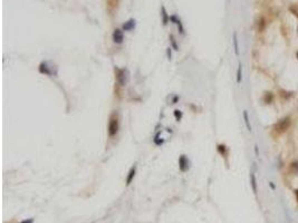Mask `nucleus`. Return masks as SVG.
Returning <instances> with one entry per match:
<instances>
[{"label": "nucleus", "instance_id": "1", "mask_svg": "<svg viewBox=\"0 0 298 223\" xmlns=\"http://www.w3.org/2000/svg\"><path fill=\"white\" fill-rule=\"evenodd\" d=\"M118 128H120L118 116H117V114L114 113V114H112V116L110 117V122H108V128H107L108 136L110 137L116 136L118 133Z\"/></svg>", "mask_w": 298, "mask_h": 223}, {"label": "nucleus", "instance_id": "2", "mask_svg": "<svg viewBox=\"0 0 298 223\" xmlns=\"http://www.w3.org/2000/svg\"><path fill=\"white\" fill-rule=\"evenodd\" d=\"M289 126H290V118L287 116V117H284V118H281V119H279V121L275 124L274 128L278 134H282L289 128Z\"/></svg>", "mask_w": 298, "mask_h": 223}, {"label": "nucleus", "instance_id": "3", "mask_svg": "<svg viewBox=\"0 0 298 223\" xmlns=\"http://www.w3.org/2000/svg\"><path fill=\"white\" fill-rule=\"evenodd\" d=\"M115 74H116V79H117V83L121 85V86H124L127 84L129 78V71L123 68V69H118V68H115Z\"/></svg>", "mask_w": 298, "mask_h": 223}, {"label": "nucleus", "instance_id": "4", "mask_svg": "<svg viewBox=\"0 0 298 223\" xmlns=\"http://www.w3.org/2000/svg\"><path fill=\"white\" fill-rule=\"evenodd\" d=\"M55 66H49V62H43L39 65V73L48 76H54L57 75V71H54Z\"/></svg>", "mask_w": 298, "mask_h": 223}, {"label": "nucleus", "instance_id": "5", "mask_svg": "<svg viewBox=\"0 0 298 223\" xmlns=\"http://www.w3.org/2000/svg\"><path fill=\"white\" fill-rule=\"evenodd\" d=\"M179 168H180L181 172H188L189 168H190V161H189L188 156L182 154L180 157H179Z\"/></svg>", "mask_w": 298, "mask_h": 223}, {"label": "nucleus", "instance_id": "6", "mask_svg": "<svg viewBox=\"0 0 298 223\" xmlns=\"http://www.w3.org/2000/svg\"><path fill=\"white\" fill-rule=\"evenodd\" d=\"M113 41L117 45H121L124 41V34H123V29H115L113 32Z\"/></svg>", "mask_w": 298, "mask_h": 223}, {"label": "nucleus", "instance_id": "7", "mask_svg": "<svg viewBox=\"0 0 298 223\" xmlns=\"http://www.w3.org/2000/svg\"><path fill=\"white\" fill-rule=\"evenodd\" d=\"M135 26H136V20L129 19L126 23L123 24L122 29H123V32H131V30H133L134 28H135Z\"/></svg>", "mask_w": 298, "mask_h": 223}, {"label": "nucleus", "instance_id": "8", "mask_svg": "<svg viewBox=\"0 0 298 223\" xmlns=\"http://www.w3.org/2000/svg\"><path fill=\"white\" fill-rule=\"evenodd\" d=\"M136 165L134 164L132 167H131V170L129 171V174H127V176H126V185H129V184L132 183V181L134 180V177H135V175H136Z\"/></svg>", "mask_w": 298, "mask_h": 223}, {"label": "nucleus", "instance_id": "9", "mask_svg": "<svg viewBox=\"0 0 298 223\" xmlns=\"http://www.w3.org/2000/svg\"><path fill=\"white\" fill-rule=\"evenodd\" d=\"M161 16H162V23L164 26L168 25V23L170 21V16L168 15V11H166V9H165L164 6H162L161 7Z\"/></svg>", "mask_w": 298, "mask_h": 223}, {"label": "nucleus", "instance_id": "10", "mask_svg": "<svg viewBox=\"0 0 298 223\" xmlns=\"http://www.w3.org/2000/svg\"><path fill=\"white\" fill-rule=\"evenodd\" d=\"M250 183H251V188H252V191L255 194H257V191H258V188H257V180H256V175L254 172L250 173Z\"/></svg>", "mask_w": 298, "mask_h": 223}, {"label": "nucleus", "instance_id": "11", "mask_svg": "<svg viewBox=\"0 0 298 223\" xmlns=\"http://www.w3.org/2000/svg\"><path fill=\"white\" fill-rule=\"evenodd\" d=\"M243 119H245V124H246V127L249 132L252 131V127H251L250 124V118H249V114H248L247 110H243Z\"/></svg>", "mask_w": 298, "mask_h": 223}, {"label": "nucleus", "instance_id": "12", "mask_svg": "<svg viewBox=\"0 0 298 223\" xmlns=\"http://www.w3.org/2000/svg\"><path fill=\"white\" fill-rule=\"evenodd\" d=\"M233 47H235L236 56H239V43H238V36H237V32H233Z\"/></svg>", "mask_w": 298, "mask_h": 223}, {"label": "nucleus", "instance_id": "13", "mask_svg": "<svg viewBox=\"0 0 298 223\" xmlns=\"http://www.w3.org/2000/svg\"><path fill=\"white\" fill-rule=\"evenodd\" d=\"M274 101V94L271 92H267L265 93V96H263V102L266 104H271Z\"/></svg>", "mask_w": 298, "mask_h": 223}, {"label": "nucleus", "instance_id": "14", "mask_svg": "<svg viewBox=\"0 0 298 223\" xmlns=\"http://www.w3.org/2000/svg\"><path fill=\"white\" fill-rule=\"evenodd\" d=\"M289 170L293 174L297 175L298 174V161H294V162H291V163H290Z\"/></svg>", "mask_w": 298, "mask_h": 223}, {"label": "nucleus", "instance_id": "15", "mask_svg": "<svg viewBox=\"0 0 298 223\" xmlns=\"http://www.w3.org/2000/svg\"><path fill=\"white\" fill-rule=\"evenodd\" d=\"M242 80V65L239 63L238 65V71H237V83L240 84Z\"/></svg>", "mask_w": 298, "mask_h": 223}, {"label": "nucleus", "instance_id": "16", "mask_svg": "<svg viewBox=\"0 0 298 223\" xmlns=\"http://www.w3.org/2000/svg\"><path fill=\"white\" fill-rule=\"evenodd\" d=\"M217 149H218V152H219L222 156H224V157L227 156V146H226V145L224 144H219Z\"/></svg>", "mask_w": 298, "mask_h": 223}, {"label": "nucleus", "instance_id": "17", "mask_svg": "<svg viewBox=\"0 0 298 223\" xmlns=\"http://www.w3.org/2000/svg\"><path fill=\"white\" fill-rule=\"evenodd\" d=\"M170 43H171V47L173 48V50H175V51L179 50V46H178L177 40H175V38H174V36L173 35H170Z\"/></svg>", "mask_w": 298, "mask_h": 223}, {"label": "nucleus", "instance_id": "18", "mask_svg": "<svg viewBox=\"0 0 298 223\" xmlns=\"http://www.w3.org/2000/svg\"><path fill=\"white\" fill-rule=\"evenodd\" d=\"M279 94H280V96H281V97L285 98V99H288V98L291 97L293 93H290V92H286V90H284V89H280V90H279Z\"/></svg>", "mask_w": 298, "mask_h": 223}, {"label": "nucleus", "instance_id": "19", "mask_svg": "<svg viewBox=\"0 0 298 223\" xmlns=\"http://www.w3.org/2000/svg\"><path fill=\"white\" fill-rule=\"evenodd\" d=\"M175 25L178 26V29H179V32H180V34L181 35H184V28H183V25H182V23H181V20H180V18L177 20V23H175Z\"/></svg>", "mask_w": 298, "mask_h": 223}, {"label": "nucleus", "instance_id": "20", "mask_svg": "<svg viewBox=\"0 0 298 223\" xmlns=\"http://www.w3.org/2000/svg\"><path fill=\"white\" fill-rule=\"evenodd\" d=\"M173 114H174V116H175V118H177L178 122L181 121V118H182V112H181V110H175L174 112H173Z\"/></svg>", "mask_w": 298, "mask_h": 223}, {"label": "nucleus", "instance_id": "21", "mask_svg": "<svg viewBox=\"0 0 298 223\" xmlns=\"http://www.w3.org/2000/svg\"><path fill=\"white\" fill-rule=\"evenodd\" d=\"M171 49H172V47H171V46L166 48V57H168V59H169V60H171V59H172V50H171Z\"/></svg>", "mask_w": 298, "mask_h": 223}, {"label": "nucleus", "instance_id": "22", "mask_svg": "<svg viewBox=\"0 0 298 223\" xmlns=\"http://www.w3.org/2000/svg\"><path fill=\"white\" fill-rule=\"evenodd\" d=\"M263 29H265V20H263V18H261L259 21V30L263 32Z\"/></svg>", "mask_w": 298, "mask_h": 223}, {"label": "nucleus", "instance_id": "23", "mask_svg": "<svg viewBox=\"0 0 298 223\" xmlns=\"http://www.w3.org/2000/svg\"><path fill=\"white\" fill-rule=\"evenodd\" d=\"M20 223H34V219H28V220H24L21 221Z\"/></svg>", "mask_w": 298, "mask_h": 223}, {"label": "nucleus", "instance_id": "24", "mask_svg": "<svg viewBox=\"0 0 298 223\" xmlns=\"http://www.w3.org/2000/svg\"><path fill=\"white\" fill-rule=\"evenodd\" d=\"M179 99H180L179 96H174V97H173V101H172V104H177V102L179 101Z\"/></svg>", "mask_w": 298, "mask_h": 223}, {"label": "nucleus", "instance_id": "25", "mask_svg": "<svg viewBox=\"0 0 298 223\" xmlns=\"http://www.w3.org/2000/svg\"><path fill=\"white\" fill-rule=\"evenodd\" d=\"M255 152H256V155L258 156V155H259V151H258V146H257V145L255 146Z\"/></svg>", "mask_w": 298, "mask_h": 223}, {"label": "nucleus", "instance_id": "26", "mask_svg": "<svg viewBox=\"0 0 298 223\" xmlns=\"http://www.w3.org/2000/svg\"><path fill=\"white\" fill-rule=\"evenodd\" d=\"M295 196H296V200H297V202H298V188L297 190H295Z\"/></svg>", "mask_w": 298, "mask_h": 223}, {"label": "nucleus", "instance_id": "27", "mask_svg": "<svg viewBox=\"0 0 298 223\" xmlns=\"http://www.w3.org/2000/svg\"><path fill=\"white\" fill-rule=\"evenodd\" d=\"M269 186H271V188H275V185H274V184H272V183H269Z\"/></svg>", "mask_w": 298, "mask_h": 223}, {"label": "nucleus", "instance_id": "28", "mask_svg": "<svg viewBox=\"0 0 298 223\" xmlns=\"http://www.w3.org/2000/svg\"><path fill=\"white\" fill-rule=\"evenodd\" d=\"M297 58H298V51H297Z\"/></svg>", "mask_w": 298, "mask_h": 223}]
</instances>
